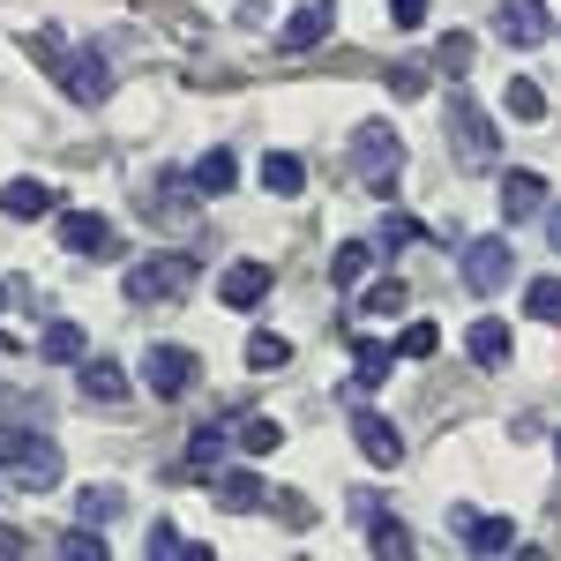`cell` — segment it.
Listing matches in <instances>:
<instances>
[{
    "label": "cell",
    "instance_id": "cell-1",
    "mask_svg": "<svg viewBox=\"0 0 561 561\" xmlns=\"http://www.w3.org/2000/svg\"><path fill=\"white\" fill-rule=\"evenodd\" d=\"M0 472L15 486H31V494L60 486V442L45 427H0Z\"/></svg>",
    "mask_w": 561,
    "mask_h": 561
},
{
    "label": "cell",
    "instance_id": "cell-2",
    "mask_svg": "<svg viewBox=\"0 0 561 561\" xmlns=\"http://www.w3.org/2000/svg\"><path fill=\"white\" fill-rule=\"evenodd\" d=\"M442 128H449V150H457V165H465V173H486V165L502 158V142H494V121L479 113L465 90L442 105Z\"/></svg>",
    "mask_w": 561,
    "mask_h": 561
},
{
    "label": "cell",
    "instance_id": "cell-3",
    "mask_svg": "<svg viewBox=\"0 0 561 561\" xmlns=\"http://www.w3.org/2000/svg\"><path fill=\"white\" fill-rule=\"evenodd\" d=\"M352 173L367 180L375 195H397V173H404V142H397V128H389V121H359V135H352Z\"/></svg>",
    "mask_w": 561,
    "mask_h": 561
},
{
    "label": "cell",
    "instance_id": "cell-4",
    "mask_svg": "<svg viewBox=\"0 0 561 561\" xmlns=\"http://www.w3.org/2000/svg\"><path fill=\"white\" fill-rule=\"evenodd\" d=\"M195 285V262L180 255V248H158V255H142L128 270V300L135 307H158V300H180Z\"/></svg>",
    "mask_w": 561,
    "mask_h": 561
},
{
    "label": "cell",
    "instance_id": "cell-5",
    "mask_svg": "<svg viewBox=\"0 0 561 561\" xmlns=\"http://www.w3.org/2000/svg\"><path fill=\"white\" fill-rule=\"evenodd\" d=\"M195 382H203V359H195L187 345H150V352H142V389H150L158 404L187 397Z\"/></svg>",
    "mask_w": 561,
    "mask_h": 561
},
{
    "label": "cell",
    "instance_id": "cell-6",
    "mask_svg": "<svg viewBox=\"0 0 561 561\" xmlns=\"http://www.w3.org/2000/svg\"><path fill=\"white\" fill-rule=\"evenodd\" d=\"M510 277H517V255H510V240H502V232H486V240H472V248H465V285H472V293H486V300H494Z\"/></svg>",
    "mask_w": 561,
    "mask_h": 561
},
{
    "label": "cell",
    "instance_id": "cell-7",
    "mask_svg": "<svg viewBox=\"0 0 561 561\" xmlns=\"http://www.w3.org/2000/svg\"><path fill=\"white\" fill-rule=\"evenodd\" d=\"M60 248L98 262V255H121V232H113V217H98V210H68L60 217Z\"/></svg>",
    "mask_w": 561,
    "mask_h": 561
},
{
    "label": "cell",
    "instance_id": "cell-8",
    "mask_svg": "<svg viewBox=\"0 0 561 561\" xmlns=\"http://www.w3.org/2000/svg\"><path fill=\"white\" fill-rule=\"evenodd\" d=\"M270 285H277V270H270V262H232V270L217 277V300L248 314V307H262V300H270Z\"/></svg>",
    "mask_w": 561,
    "mask_h": 561
},
{
    "label": "cell",
    "instance_id": "cell-9",
    "mask_svg": "<svg viewBox=\"0 0 561 561\" xmlns=\"http://www.w3.org/2000/svg\"><path fill=\"white\" fill-rule=\"evenodd\" d=\"M494 31H502V45H517V53H531V45H547V8L539 0H502V15H494Z\"/></svg>",
    "mask_w": 561,
    "mask_h": 561
},
{
    "label": "cell",
    "instance_id": "cell-10",
    "mask_svg": "<svg viewBox=\"0 0 561 561\" xmlns=\"http://www.w3.org/2000/svg\"><path fill=\"white\" fill-rule=\"evenodd\" d=\"M60 83H68L76 105H98V98L113 90V68H105V53H68V60H60Z\"/></svg>",
    "mask_w": 561,
    "mask_h": 561
},
{
    "label": "cell",
    "instance_id": "cell-11",
    "mask_svg": "<svg viewBox=\"0 0 561 561\" xmlns=\"http://www.w3.org/2000/svg\"><path fill=\"white\" fill-rule=\"evenodd\" d=\"M352 442H359V457H367V465H397V457H404V442H397V427H389L382 412H367V404H359V412H352Z\"/></svg>",
    "mask_w": 561,
    "mask_h": 561
},
{
    "label": "cell",
    "instance_id": "cell-12",
    "mask_svg": "<svg viewBox=\"0 0 561 561\" xmlns=\"http://www.w3.org/2000/svg\"><path fill=\"white\" fill-rule=\"evenodd\" d=\"M330 23H337V15H330V0H300V8L285 15L277 45H285V53H307V45H322V38H330Z\"/></svg>",
    "mask_w": 561,
    "mask_h": 561
},
{
    "label": "cell",
    "instance_id": "cell-13",
    "mask_svg": "<svg viewBox=\"0 0 561 561\" xmlns=\"http://www.w3.org/2000/svg\"><path fill=\"white\" fill-rule=\"evenodd\" d=\"M389 375H397V345H375V337H359V352H352V397H375Z\"/></svg>",
    "mask_w": 561,
    "mask_h": 561
},
{
    "label": "cell",
    "instance_id": "cell-14",
    "mask_svg": "<svg viewBox=\"0 0 561 561\" xmlns=\"http://www.w3.org/2000/svg\"><path fill=\"white\" fill-rule=\"evenodd\" d=\"M53 203H60V195H53L45 180H8V187H0V210L15 217V225H31V217H53Z\"/></svg>",
    "mask_w": 561,
    "mask_h": 561
},
{
    "label": "cell",
    "instance_id": "cell-15",
    "mask_svg": "<svg viewBox=\"0 0 561 561\" xmlns=\"http://www.w3.org/2000/svg\"><path fill=\"white\" fill-rule=\"evenodd\" d=\"M76 382H83V397L90 404H121V397H128V375H121V367H113V359H76Z\"/></svg>",
    "mask_w": 561,
    "mask_h": 561
},
{
    "label": "cell",
    "instance_id": "cell-16",
    "mask_svg": "<svg viewBox=\"0 0 561 561\" xmlns=\"http://www.w3.org/2000/svg\"><path fill=\"white\" fill-rule=\"evenodd\" d=\"M547 210V180L539 173H510L502 180V217H510V225H524V217H539Z\"/></svg>",
    "mask_w": 561,
    "mask_h": 561
},
{
    "label": "cell",
    "instance_id": "cell-17",
    "mask_svg": "<svg viewBox=\"0 0 561 561\" xmlns=\"http://www.w3.org/2000/svg\"><path fill=\"white\" fill-rule=\"evenodd\" d=\"M83 352H90L83 322H45V337H38V359H45V367H76Z\"/></svg>",
    "mask_w": 561,
    "mask_h": 561
},
{
    "label": "cell",
    "instance_id": "cell-18",
    "mask_svg": "<svg viewBox=\"0 0 561 561\" xmlns=\"http://www.w3.org/2000/svg\"><path fill=\"white\" fill-rule=\"evenodd\" d=\"M187 180H195V195H210V203H217V195H232L240 165H232V150L217 142V150H203V158H195V173H187Z\"/></svg>",
    "mask_w": 561,
    "mask_h": 561
},
{
    "label": "cell",
    "instance_id": "cell-19",
    "mask_svg": "<svg viewBox=\"0 0 561 561\" xmlns=\"http://www.w3.org/2000/svg\"><path fill=\"white\" fill-rule=\"evenodd\" d=\"M465 345H472V359H479V367H502V359H510V322H502V314H479Z\"/></svg>",
    "mask_w": 561,
    "mask_h": 561
},
{
    "label": "cell",
    "instance_id": "cell-20",
    "mask_svg": "<svg viewBox=\"0 0 561 561\" xmlns=\"http://www.w3.org/2000/svg\"><path fill=\"white\" fill-rule=\"evenodd\" d=\"M465 547H472V554H510V547H517V524L510 517H472L465 524Z\"/></svg>",
    "mask_w": 561,
    "mask_h": 561
},
{
    "label": "cell",
    "instance_id": "cell-21",
    "mask_svg": "<svg viewBox=\"0 0 561 561\" xmlns=\"http://www.w3.org/2000/svg\"><path fill=\"white\" fill-rule=\"evenodd\" d=\"M142 210H150V225H158V217H187L195 210V180H158V187H150V203H142Z\"/></svg>",
    "mask_w": 561,
    "mask_h": 561
},
{
    "label": "cell",
    "instance_id": "cell-22",
    "mask_svg": "<svg viewBox=\"0 0 561 561\" xmlns=\"http://www.w3.org/2000/svg\"><path fill=\"white\" fill-rule=\"evenodd\" d=\"M225 442H232V434L217 427V420H203V427L187 434V472H217V465H225Z\"/></svg>",
    "mask_w": 561,
    "mask_h": 561
},
{
    "label": "cell",
    "instance_id": "cell-23",
    "mask_svg": "<svg viewBox=\"0 0 561 561\" xmlns=\"http://www.w3.org/2000/svg\"><path fill=\"white\" fill-rule=\"evenodd\" d=\"M367 270H375V248H367V240H345V248L330 255V285H337V293H352Z\"/></svg>",
    "mask_w": 561,
    "mask_h": 561
},
{
    "label": "cell",
    "instance_id": "cell-24",
    "mask_svg": "<svg viewBox=\"0 0 561 561\" xmlns=\"http://www.w3.org/2000/svg\"><path fill=\"white\" fill-rule=\"evenodd\" d=\"M262 187H270V195H300L307 165L293 158V150H270V158H262Z\"/></svg>",
    "mask_w": 561,
    "mask_h": 561
},
{
    "label": "cell",
    "instance_id": "cell-25",
    "mask_svg": "<svg viewBox=\"0 0 561 561\" xmlns=\"http://www.w3.org/2000/svg\"><path fill=\"white\" fill-rule=\"evenodd\" d=\"M121 510H128V494H121V486H83V494H76V517L98 524V531L121 517Z\"/></svg>",
    "mask_w": 561,
    "mask_h": 561
},
{
    "label": "cell",
    "instance_id": "cell-26",
    "mask_svg": "<svg viewBox=\"0 0 561 561\" xmlns=\"http://www.w3.org/2000/svg\"><path fill=\"white\" fill-rule=\"evenodd\" d=\"M217 502L248 517V510H262V502H270V494H262V479H255V472H217Z\"/></svg>",
    "mask_w": 561,
    "mask_h": 561
},
{
    "label": "cell",
    "instance_id": "cell-27",
    "mask_svg": "<svg viewBox=\"0 0 561 561\" xmlns=\"http://www.w3.org/2000/svg\"><path fill=\"white\" fill-rule=\"evenodd\" d=\"M367 539H375V554H382V561H404V554H412V531H404L397 517H382V510L367 517Z\"/></svg>",
    "mask_w": 561,
    "mask_h": 561
},
{
    "label": "cell",
    "instance_id": "cell-28",
    "mask_svg": "<svg viewBox=\"0 0 561 561\" xmlns=\"http://www.w3.org/2000/svg\"><path fill=\"white\" fill-rule=\"evenodd\" d=\"M524 314L531 322H561V277H531L524 285Z\"/></svg>",
    "mask_w": 561,
    "mask_h": 561
},
{
    "label": "cell",
    "instance_id": "cell-29",
    "mask_svg": "<svg viewBox=\"0 0 561 561\" xmlns=\"http://www.w3.org/2000/svg\"><path fill=\"white\" fill-rule=\"evenodd\" d=\"M502 105H510V121H547V98H539L531 76H517V83L502 90Z\"/></svg>",
    "mask_w": 561,
    "mask_h": 561
},
{
    "label": "cell",
    "instance_id": "cell-30",
    "mask_svg": "<svg viewBox=\"0 0 561 561\" xmlns=\"http://www.w3.org/2000/svg\"><path fill=\"white\" fill-rule=\"evenodd\" d=\"M285 359H293V345H285L277 330H255V337H248V367H255V375H270V367H285Z\"/></svg>",
    "mask_w": 561,
    "mask_h": 561
},
{
    "label": "cell",
    "instance_id": "cell-31",
    "mask_svg": "<svg viewBox=\"0 0 561 561\" xmlns=\"http://www.w3.org/2000/svg\"><path fill=\"white\" fill-rule=\"evenodd\" d=\"M277 442H285V427H277V420H262V412H248V420H240V449H248V457H270Z\"/></svg>",
    "mask_w": 561,
    "mask_h": 561
},
{
    "label": "cell",
    "instance_id": "cell-32",
    "mask_svg": "<svg viewBox=\"0 0 561 561\" xmlns=\"http://www.w3.org/2000/svg\"><path fill=\"white\" fill-rule=\"evenodd\" d=\"M60 554L68 561H105V531H98V524H76V531L60 539Z\"/></svg>",
    "mask_w": 561,
    "mask_h": 561
},
{
    "label": "cell",
    "instance_id": "cell-33",
    "mask_svg": "<svg viewBox=\"0 0 561 561\" xmlns=\"http://www.w3.org/2000/svg\"><path fill=\"white\" fill-rule=\"evenodd\" d=\"M404 300H412V293H404V277H382V285H367V314H404Z\"/></svg>",
    "mask_w": 561,
    "mask_h": 561
},
{
    "label": "cell",
    "instance_id": "cell-34",
    "mask_svg": "<svg viewBox=\"0 0 561 561\" xmlns=\"http://www.w3.org/2000/svg\"><path fill=\"white\" fill-rule=\"evenodd\" d=\"M434 352H442V330H434V322H412V330L397 337V359H434Z\"/></svg>",
    "mask_w": 561,
    "mask_h": 561
},
{
    "label": "cell",
    "instance_id": "cell-35",
    "mask_svg": "<svg viewBox=\"0 0 561 561\" xmlns=\"http://www.w3.org/2000/svg\"><path fill=\"white\" fill-rule=\"evenodd\" d=\"M375 240H382V248H412V240H420V225H412V217H404V210H389V217H382V232H375Z\"/></svg>",
    "mask_w": 561,
    "mask_h": 561
},
{
    "label": "cell",
    "instance_id": "cell-36",
    "mask_svg": "<svg viewBox=\"0 0 561 561\" xmlns=\"http://www.w3.org/2000/svg\"><path fill=\"white\" fill-rule=\"evenodd\" d=\"M31 53H38V60H53V68L68 60V45H60V31H53V23H38V31H31Z\"/></svg>",
    "mask_w": 561,
    "mask_h": 561
},
{
    "label": "cell",
    "instance_id": "cell-37",
    "mask_svg": "<svg viewBox=\"0 0 561 561\" xmlns=\"http://www.w3.org/2000/svg\"><path fill=\"white\" fill-rule=\"evenodd\" d=\"M389 90L397 98H427V68H389Z\"/></svg>",
    "mask_w": 561,
    "mask_h": 561
},
{
    "label": "cell",
    "instance_id": "cell-38",
    "mask_svg": "<svg viewBox=\"0 0 561 561\" xmlns=\"http://www.w3.org/2000/svg\"><path fill=\"white\" fill-rule=\"evenodd\" d=\"M389 23H397V31H420V23H427V0H389Z\"/></svg>",
    "mask_w": 561,
    "mask_h": 561
},
{
    "label": "cell",
    "instance_id": "cell-39",
    "mask_svg": "<svg viewBox=\"0 0 561 561\" xmlns=\"http://www.w3.org/2000/svg\"><path fill=\"white\" fill-rule=\"evenodd\" d=\"M180 547H187V539H180V531H173V524H165V517L150 524V554H180Z\"/></svg>",
    "mask_w": 561,
    "mask_h": 561
},
{
    "label": "cell",
    "instance_id": "cell-40",
    "mask_svg": "<svg viewBox=\"0 0 561 561\" xmlns=\"http://www.w3.org/2000/svg\"><path fill=\"white\" fill-rule=\"evenodd\" d=\"M465 60H472V38H465V31H457V38H442V68H465Z\"/></svg>",
    "mask_w": 561,
    "mask_h": 561
},
{
    "label": "cell",
    "instance_id": "cell-41",
    "mask_svg": "<svg viewBox=\"0 0 561 561\" xmlns=\"http://www.w3.org/2000/svg\"><path fill=\"white\" fill-rule=\"evenodd\" d=\"M0 554H23V531H8V524H0Z\"/></svg>",
    "mask_w": 561,
    "mask_h": 561
},
{
    "label": "cell",
    "instance_id": "cell-42",
    "mask_svg": "<svg viewBox=\"0 0 561 561\" xmlns=\"http://www.w3.org/2000/svg\"><path fill=\"white\" fill-rule=\"evenodd\" d=\"M547 232H554V248H561V210H554V217H547Z\"/></svg>",
    "mask_w": 561,
    "mask_h": 561
},
{
    "label": "cell",
    "instance_id": "cell-43",
    "mask_svg": "<svg viewBox=\"0 0 561 561\" xmlns=\"http://www.w3.org/2000/svg\"><path fill=\"white\" fill-rule=\"evenodd\" d=\"M0 307H8V277H0Z\"/></svg>",
    "mask_w": 561,
    "mask_h": 561
},
{
    "label": "cell",
    "instance_id": "cell-44",
    "mask_svg": "<svg viewBox=\"0 0 561 561\" xmlns=\"http://www.w3.org/2000/svg\"><path fill=\"white\" fill-rule=\"evenodd\" d=\"M554 457H561V434H554Z\"/></svg>",
    "mask_w": 561,
    "mask_h": 561
}]
</instances>
